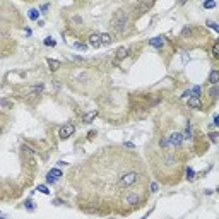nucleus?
I'll return each instance as SVG.
<instances>
[{"label":"nucleus","mask_w":219,"mask_h":219,"mask_svg":"<svg viewBox=\"0 0 219 219\" xmlns=\"http://www.w3.org/2000/svg\"><path fill=\"white\" fill-rule=\"evenodd\" d=\"M99 39H101V45H111L113 43V36L110 33H103L99 35Z\"/></svg>","instance_id":"obj_10"},{"label":"nucleus","mask_w":219,"mask_h":219,"mask_svg":"<svg viewBox=\"0 0 219 219\" xmlns=\"http://www.w3.org/2000/svg\"><path fill=\"white\" fill-rule=\"evenodd\" d=\"M212 57L219 58V45L217 43H214V46H212Z\"/></svg>","instance_id":"obj_20"},{"label":"nucleus","mask_w":219,"mask_h":219,"mask_svg":"<svg viewBox=\"0 0 219 219\" xmlns=\"http://www.w3.org/2000/svg\"><path fill=\"white\" fill-rule=\"evenodd\" d=\"M125 206H130V207H135L141 204V195H139V192H127L125 193Z\"/></svg>","instance_id":"obj_3"},{"label":"nucleus","mask_w":219,"mask_h":219,"mask_svg":"<svg viewBox=\"0 0 219 219\" xmlns=\"http://www.w3.org/2000/svg\"><path fill=\"white\" fill-rule=\"evenodd\" d=\"M193 178H195V171H193L192 168H187V180L192 181Z\"/></svg>","instance_id":"obj_18"},{"label":"nucleus","mask_w":219,"mask_h":219,"mask_svg":"<svg viewBox=\"0 0 219 219\" xmlns=\"http://www.w3.org/2000/svg\"><path fill=\"white\" fill-rule=\"evenodd\" d=\"M89 45H91L93 48H99V46H101L99 35H91V36H89Z\"/></svg>","instance_id":"obj_9"},{"label":"nucleus","mask_w":219,"mask_h":219,"mask_svg":"<svg viewBox=\"0 0 219 219\" xmlns=\"http://www.w3.org/2000/svg\"><path fill=\"white\" fill-rule=\"evenodd\" d=\"M168 142H170V146L171 147L181 146V142H183V135H181V132H173L171 135L168 137Z\"/></svg>","instance_id":"obj_5"},{"label":"nucleus","mask_w":219,"mask_h":219,"mask_svg":"<svg viewBox=\"0 0 219 219\" xmlns=\"http://www.w3.org/2000/svg\"><path fill=\"white\" fill-rule=\"evenodd\" d=\"M50 173H52V175L55 176V178H58V176H62V171H60V170H55V168H53V170H52V171H50Z\"/></svg>","instance_id":"obj_27"},{"label":"nucleus","mask_w":219,"mask_h":219,"mask_svg":"<svg viewBox=\"0 0 219 219\" xmlns=\"http://www.w3.org/2000/svg\"><path fill=\"white\" fill-rule=\"evenodd\" d=\"M96 115H98V111H96V110H93V111H91V113H87V115H84V122H86V123H91V120H93V118H94Z\"/></svg>","instance_id":"obj_15"},{"label":"nucleus","mask_w":219,"mask_h":219,"mask_svg":"<svg viewBox=\"0 0 219 219\" xmlns=\"http://www.w3.org/2000/svg\"><path fill=\"white\" fill-rule=\"evenodd\" d=\"M141 180V173L139 171H129L125 173V175H122L120 178H118V181H116V188H130L132 185H135L137 181Z\"/></svg>","instance_id":"obj_1"},{"label":"nucleus","mask_w":219,"mask_h":219,"mask_svg":"<svg viewBox=\"0 0 219 219\" xmlns=\"http://www.w3.org/2000/svg\"><path fill=\"white\" fill-rule=\"evenodd\" d=\"M192 35V29H190V27H185L183 31H181V36H190Z\"/></svg>","instance_id":"obj_29"},{"label":"nucleus","mask_w":219,"mask_h":219,"mask_svg":"<svg viewBox=\"0 0 219 219\" xmlns=\"http://www.w3.org/2000/svg\"><path fill=\"white\" fill-rule=\"evenodd\" d=\"M149 45L152 48H161V46H164V38L163 36H158V38H152L149 41Z\"/></svg>","instance_id":"obj_8"},{"label":"nucleus","mask_w":219,"mask_h":219,"mask_svg":"<svg viewBox=\"0 0 219 219\" xmlns=\"http://www.w3.org/2000/svg\"><path fill=\"white\" fill-rule=\"evenodd\" d=\"M55 181H57V178L52 175V173H48V175H46V183L52 185V183H55Z\"/></svg>","instance_id":"obj_22"},{"label":"nucleus","mask_w":219,"mask_h":219,"mask_svg":"<svg viewBox=\"0 0 219 219\" xmlns=\"http://www.w3.org/2000/svg\"><path fill=\"white\" fill-rule=\"evenodd\" d=\"M216 2H204V9H214Z\"/></svg>","instance_id":"obj_24"},{"label":"nucleus","mask_w":219,"mask_h":219,"mask_svg":"<svg viewBox=\"0 0 219 219\" xmlns=\"http://www.w3.org/2000/svg\"><path fill=\"white\" fill-rule=\"evenodd\" d=\"M0 106H2V108H7V110H9V108L12 106V103H10V101H0Z\"/></svg>","instance_id":"obj_26"},{"label":"nucleus","mask_w":219,"mask_h":219,"mask_svg":"<svg viewBox=\"0 0 219 219\" xmlns=\"http://www.w3.org/2000/svg\"><path fill=\"white\" fill-rule=\"evenodd\" d=\"M149 190H151V192H158V183H156V181H152V183L149 185Z\"/></svg>","instance_id":"obj_28"},{"label":"nucleus","mask_w":219,"mask_h":219,"mask_svg":"<svg viewBox=\"0 0 219 219\" xmlns=\"http://www.w3.org/2000/svg\"><path fill=\"white\" fill-rule=\"evenodd\" d=\"M159 146H161V149H166V147H171L170 146V142H168V137L166 139H161V141H159Z\"/></svg>","instance_id":"obj_19"},{"label":"nucleus","mask_w":219,"mask_h":219,"mask_svg":"<svg viewBox=\"0 0 219 219\" xmlns=\"http://www.w3.org/2000/svg\"><path fill=\"white\" fill-rule=\"evenodd\" d=\"M181 98H190V91H185V93H183V96H181Z\"/></svg>","instance_id":"obj_36"},{"label":"nucleus","mask_w":219,"mask_h":219,"mask_svg":"<svg viewBox=\"0 0 219 219\" xmlns=\"http://www.w3.org/2000/svg\"><path fill=\"white\" fill-rule=\"evenodd\" d=\"M48 7H50V5H48V4L41 5V7H39V12H46V10H48Z\"/></svg>","instance_id":"obj_34"},{"label":"nucleus","mask_w":219,"mask_h":219,"mask_svg":"<svg viewBox=\"0 0 219 219\" xmlns=\"http://www.w3.org/2000/svg\"><path fill=\"white\" fill-rule=\"evenodd\" d=\"M0 219H4V217H0Z\"/></svg>","instance_id":"obj_38"},{"label":"nucleus","mask_w":219,"mask_h":219,"mask_svg":"<svg viewBox=\"0 0 219 219\" xmlns=\"http://www.w3.org/2000/svg\"><path fill=\"white\" fill-rule=\"evenodd\" d=\"M123 147H127V149H135V146H133L132 142H125V144H123Z\"/></svg>","instance_id":"obj_33"},{"label":"nucleus","mask_w":219,"mask_h":219,"mask_svg":"<svg viewBox=\"0 0 219 219\" xmlns=\"http://www.w3.org/2000/svg\"><path fill=\"white\" fill-rule=\"evenodd\" d=\"M43 43H45V46H55L57 41H55V38H52V36H46Z\"/></svg>","instance_id":"obj_16"},{"label":"nucleus","mask_w":219,"mask_h":219,"mask_svg":"<svg viewBox=\"0 0 219 219\" xmlns=\"http://www.w3.org/2000/svg\"><path fill=\"white\" fill-rule=\"evenodd\" d=\"M53 86H55V89H60V84H58V81L53 82Z\"/></svg>","instance_id":"obj_37"},{"label":"nucleus","mask_w":219,"mask_h":219,"mask_svg":"<svg viewBox=\"0 0 219 219\" xmlns=\"http://www.w3.org/2000/svg\"><path fill=\"white\" fill-rule=\"evenodd\" d=\"M181 135H183V141L185 139H187V141H190V139H192V123H187V129H185V132L181 133Z\"/></svg>","instance_id":"obj_12"},{"label":"nucleus","mask_w":219,"mask_h":219,"mask_svg":"<svg viewBox=\"0 0 219 219\" xmlns=\"http://www.w3.org/2000/svg\"><path fill=\"white\" fill-rule=\"evenodd\" d=\"M46 62H48V65H50V70H53V72L60 69V62H58V60H52V58H48Z\"/></svg>","instance_id":"obj_13"},{"label":"nucleus","mask_w":219,"mask_h":219,"mask_svg":"<svg viewBox=\"0 0 219 219\" xmlns=\"http://www.w3.org/2000/svg\"><path fill=\"white\" fill-rule=\"evenodd\" d=\"M127 24H129V16H127V12H125V10H118V12L115 14L113 21H111L113 29L118 31V33H123Z\"/></svg>","instance_id":"obj_2"},{"label":"nucleus","mask_w":219,"mask_h":219,"mask_svg":"<svg viewBox=\"0 0 219 219\" xmlns=\"http://www.w3.org/2000/svg\"><path fill=\"white\" fill-rule=\"evenodd\" d=\"M75 132V127H74V123H65L60 127V132H58V135H60V139H69L72 133Z\"/></svg>","instance_id":"obj_4"},{"label":"nucleus","mask_w":219,"mask_h":219,"mask_svg":"<svg viewBox=\"0 0 219 219\" xmlns=\"http://www.w3.org/2000/svg\"><path fill=\"white\" fill-rule=\"evenodd\" d=\"M24 207H26L27 210H35V206H33V202H31V200H26V202H24Z\"/></svg>","instance_id":"obj_23"},{"label":"nucleus","mask_w":219,"mask_h":219,"mask_svg":"<svg viewBox=\"0 0 219 219\" xmlns=\"http://www.w3.org/2000/svg\"><path fill=\"white\" fill-rule=\"evenodd\" d=\"M27 14H29V19H33V21H38L39 19V10L38 9H31Z\"/></svg>","instance_id":"obj_14"},{"label":"nucleus","mask_w":219,"mask_h":219,"mask_svg":"<svg viewBox=\"0 0 219 219\" xmlns=\"http://www.w3.org/2000/svg\"><path fill=\"white\" fill-rule=\"evenodd\" d=\"M129 53H130L129 48H118V50H116V64H118L120 60H123V58H127Z\"/></svg>","instance_id":"obj_6"},{"label":"nucleus","mask_w":219,"mask_h":219,"mask_svg":"<svg viewBox=\"0 0 219 219\" xmlns=\"http://www.w3.org/2000/svg\"><path fill=\"white\" fill-rule=\"evenodd\" d=\"M188 104H190V108H195V110H202L200 98H195V96H190V98H188Z\"/></svg>","instance_id":"obj_7"},{"label":"nucleus","mask_w":219,"mask_h":219,"mask_svg":"<svg viewBox=\"0 0 219 219\" xmlns=\"http://www.w3.org/2000/svg\"><path fill=\"white\" fill-rule=\"evenodd\" d=\"M212 125H216V127L219 125V116L217 115H214V123H212Z\"/></svg>","instance_id":"obj_35"},{"label":"nucleus","mask_w":219,"mask_h":219,"mask_svg":"<svg viewBox=\"0 0 219 219\" xmlns=\"http://www.w3.org/2000/svg\"><path fill=\"white\" fill-rule=\"evenodd\" d=\"M209 137H210V141H212V142H214V144H216V142H217V137H219V135H217V133H216V132H212V133H210V135H209Z\"/></svg>","instance_id":"obj_30"},{"label":"nucleus","mask_w":219,"mask_h":219,"mask_svg":"<svg viewBox=\"0 0 219 219\" xmlns=\"http://www.w3.org/2000/svg\"><path fill=\"white\" fill-rule=\"evenodd\" d=\"M36 190H38V192H41V193H45V195H48V193H50V190H48L46 185H39V187H38Z\"/></svg>","instance_id":"obj_21"},{"label":"nucleus","mask_w":219,"mask_h":219,"mask_svg":"<svg viewBox=\"0 0 219 219\" xmlns=\"http://www.w3.org/2000/svg\"><path fill=\"white\" fill-rule=\"evenodd\" d=\"M190 94L195 96V98H200V87H199V86H193L192 91H190Z\"/></svg>","instance_id":"obj_17"},{"label":"nucleus","mask_w":219,"mask_h":219,"mask_svg":"<svg viewBox=\"0 0 219 219\" xmlns=\"http://www.w3.org/2000/svg\"><path fill=\"white\" fill-rule=\"evenodd\" d=\"M75 48H77V50H82V52H84V50H86V45H84V43H75Z\"/></svg>","instance_id":"obj_31"},{"label":"nucleus","mask_w":219,"mask_h":219,"mask_svg":"<svg viewBox=\"0 0 219 219\" xmlns=\"http://www.w3.org/2000/svg\"><path fill=\"white\" fill-rule=\"evenodd\" d=\"M207 24H209V26L212 27V29H214V31H219V26H217V24H216V22H210V21H209V22H207Z\"/></svg>","instance_id":"obj_32"},{"label":"nucleus","mask_w":219,"mask_h":219,"mask_svg":"<svg viewBox=\"0 0 219 219\" xmlns=\"http://www.w3.org/2000/svg\"><path fill=\"white\" fill-rule=\"evenodd\" d=\"M217 81H219V70H212V72L209 74V82L212 84V86H217Z\"/></svg>","instance_id":"obj_11"},{"label":"nucleus","mask_w":219,"mask_h":219,"mask_svg":"<svg viewBox=\"0 0 219 219\" xmlns=\"http://www.w3.org/2000/svg\"><path fill=\"white\" fill-rule=\"evenodd\" d=\"M210 98H212V99L217 98V87H216V86H212V89H210Z\"/></svg>","instance_id":"obj_25"}]
</instances>
